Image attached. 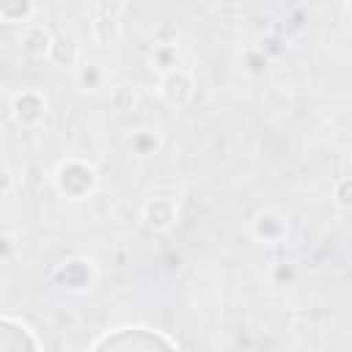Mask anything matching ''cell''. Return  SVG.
<instances>
[{
    "mask_svg": "<svg viewBox=\"0 0 352 352\" xmlns=\"http://www.w3.org/2000/svg\"><path fill=\"white\" fill-rule=\"evenodd\" d=\"M179 346L176 336L148 324H118L88 344L94 352H173Z\"/></svg>",
    "mask_w": 352,
    "mask_h": 352,
    "instance_id": "cell-1",
    "label": "cell"
},
{
    "mask_svg": "<svg viewBox=\"0 0 352 352\" xmlns=\"http://www.w3.org/2000/svg\"><path fill=\"white\" fill-rule=\"evenodd\" d=\"M52 187L66 201H85L99 187V170L82 157H66L52 170Z\"/></svg>",
    "mask_w": 352,
    "mask_h": 352,
    "instance_id": "cell-2",
    "label": "cell"
},
{
    "mask_svg": "<svg viewBox=\"0 0 352 352\" xmlns=\"http://www.w3.org/2000/svg\"><path fill=\"white\" fill-rule=\"evenodd\" d=\"M52 280L55 286L72 292V294H85L96 286L99 280V270H96V261L88 258V256H66L60 264H55L52 270Z\"/></svg>",
    "mask_w": 352,
    "mask_h": 352,
    "instance_id": "cell-3",
    "label": "cell"
},
{
    "mask_svg": "<svg viewBox=\"0 0 352 352\" xmlns=\"http://www.w3.org/2000/svg\"><path fill=\"white\" fill-rule=\"evenodd\" d=\"M47 113H50V102L36 88H22L8 102V116L22 129H38L47 121Z\"/></svg>",
    "mask_w": 352,
    "mask_h": 352,
    "instance_id": "cell-4",
    "label": "cell"
},
{
    "mask_svg": "<svg viewBox=\"0 0 352 352\" xmlns=\"http://www.w3.org/2000/svg\"><path fill=\"white\" fill-rule=\"evenodd\" d=\"M41 338L36 330L8 314H0V352H38Z\"/></svg>",
    "mask_w": 352,
    "mask_h": 352,
    "instance_id": "cell-5",
    "label": "cell"
},
{
    "mask_svg": "<svg viewBox=\"0 0 352 352\" xmlns=\"http://www.w3.org/2000/svg\"><path fill=\"white\" fill-rule=\"evenodd\" d=\"M192 94H195L192 74H190L187 69H182V66H176V69H170V72H162L160 80H157V96H160L168 107H173V110L184 107V104L192 99Z\"/></svg>",
    "mask_w": 352,
    "mask_h": 352,
    "instance_id": "cell-6",
    "label": "cell"
},
{
    "mask_svg": "<svg viewBox=\"0 0 352 352\" xmlns=\"http://www.w3.org/2000/svg\"><path fill=\"white\" fill-rule=\"evenodd\" d=\"M250 236L258 245H280L289 239V220L275 209H258L250 220Z\"/></svg>",
    "mask_w": 352,
    "mask_h": 352,
    "instance_id": "cell-7",
    "label": "cell"
},
{
    "mask_svg": "<svg viewBox=\"0 0 352 352\" xmlns=\"http://www.w3.org/2000/svg\"><path fill=\"white\" fill-rule=\"evenodd\" d=\"M140 220L146 228L151 231H170L179 220V206L173 198H148L143 206H140Z\"/></svg>",
    "mask_w": 352,
    "mask_h": 352,
    "instance_id": "cell-8",
    "label": "cell"
},
{
    "mask_svg": "<svg viewBox=\"0 0 352 352\" xmlns=\"http://www.w3.org/2000/svg\"><path fill=\"white\" fill-rule=\"evenodd\" d=\"M52 47H55V36L47 25L30 22L22 28V52L30 60H50L52 58Z\"/></svg>",
    "mask_w": 352,
    "mask_h": 352,
    "instance_id": "cell-9",
    "label": "cell"
},
{
    "mask_svg": "<svg viewBox=\"0 0 352 352\" xmlns=\"http://www.w3.org/2000/svg\"><path fill=\"white\" fill-rule=\"evenodd\" d=\"M74 82H77V88H80L82 94H96V91L104 88L107 72H104V66H102L99 60L85 58V60H80L77 69H74Z\"/></svg>",
    "mask_w": 352,
    "mask_h": 352,
    "instance_id": "cell-10",
    "label": "cell"
},
{
    "mask_svg": "<svg viewBox=\"0 0 352 352\" xmlns=\"http://www.w3.org/2000/svg\"><path fill=\"white\" fill-rule=\"evenodd\" d=\"M36 8H38L36 0H0V22L14 25V28H25L33 22Z\"/></svg>",
    "mask_w": 352,
    "mask_h": 352,
    "instance_id": "cell-11",
    "label": "cell"
},
{
    "mask_svg": "<svg viewBox=\"0 0 352 352\" xmlns=\"http://www.w3.org/2000/svg\"><path fill=\"white\" fill-rule=\"evenodd\" d=\"M129 148L138 157H151V154H157L162 148V138L154 129H135L129 135Z\"/></svg>",
    "mask_w": 352,
    "mask_h": 352,
    "instance_id": "cell-12",
    "label": "cell"
},
{
    "mask_svg": "<svg viewBox=\"0 0 352 352\" xmlns=\"http://www.w3.org/2000/svg\"><path fill=\"white\" fill-rule=\"evenodd\" d=\"M91 33L96 41H110L116 33H118V16L110 14L107 8H99L94 22H91Z\"/></svg>",
    "mask_w": 352,
    "mask_h": 352,
    "instance_id": "cell-13",
    "label": "cell"
},
{
    "mask_svg": "<svg viewBox=\"0 0 352 352\" xmlns=\"http://www.w3.org/2000/svg\"><path fill=\"white\" fill-rule=\"evenodd\" d=\"M270 63H272L270 52H267L264 47H258V44H253V47H248V50L242 52V66H245V72L253 74V77L264 74V72L270 69Z\"/></svg>",
    "mask_w": 352,
    "mask_h": 352,
    "instance_id": "cell-14",
    "label": "cell"
},
{
    "mask_svg": "<svg viewBox=\"0 0 352 352\" xmlns=\"http://www.w3.org/2000/svg\"><path fill=\"white\" fill-rule=\"evenodd\" d=\"M151 66L162 74L179 66V44H154L151 50Z\"/></svg>",
    "mask_w": 352,
    "mask_h": 352,
    "instance_id": "cell-15",
    "label": "cell"
},
{
    "mask_svg": "<svg viewBox=\"0 0 352 352\" xmlns=\"http://www.w3.org/2000/svg\"><path fill=\"white\" fill-rule=\"evenodd\" d=\"M110 102H113V107H116V110L126 113V110H132V107L138 104V91H135L132 85H118V88H113Z\"/></svg>",
    "mask_w": 352,
    "mask_h": 352,
    "instance_id": "cell-16",
    "label": "cell"
},
{
    "mask_svg": "<svg viewBox=\"0 0 352 352\" xmlns=\"http://www.w3.org/2000/svg\"><path fill=\"white\" fill-rule=\"evenodd\" d=\"M270 280H272L275 286H289V283L297 280V267H294L292 261H278V264L270 270Z\"/></svg>",
    "mask_w": 352,
    "mask_h": 352,
    "instance_id": "cell-17",
    "label": "cell"
},
{
    "mask_svg": "<svg viewBox=\"0 0 352 352\" xmlns=\"http://www.w3.org/2000/svg\"><path fill=\"white\" fill-rule=\"evenodd\" d=\"M333 195H336L338 209H349V206H352V182H349L346 176H341V179L333 184Z\"/></svg>",
    "mask_w": 352,
    "mask_h": 352,
    "instance_id": "cell-18",
    "label": "cell"
},
{
    "mask_svg": "<svg viewBox=\"0 0 352 352\" xmlns=\"http://www.w3.org/2000/svg\"><path fill=\"white\" fill-rule=\"evenodd\" d=\"M16 250H19L16 239H14L11 234H0V261L14 258V256H16Z\"/></svg>",
    "mask_w": 352,
    "mask_h": 352,
    "instance_id": "cell-19",
    "label": "cell"
},
{
    "mask_svg": "<svg viewBox=\"0 0 352 352\" xmlns=\"http://www.w3.org/2000/svg\"><path fill=\"white\" fill-rule=\"evenodd\" d=\"M11 182H14V179H11V173H8V168H0V195L11 190Z\"/></svg>",
    "mask_w": 352,
    "mask_h": 352,
    "instance_id": "cell-20",
    "label": "cell"
},
{
    "mask_svg": "<svg viewBox=\"0 0 352 352\" xmlns=\"http://www.w3.org/2000/svg\"><path fill=\"white\" fill-rule=\"evenodd\" d=\"M223 3H228V6H234V3H239V0H223Z\"/></svg>",
    "mask_w": 352,
    "mask_h": 352,
    "instance_id": "cell-21",
    "label": "cell"
}]
</instances>
